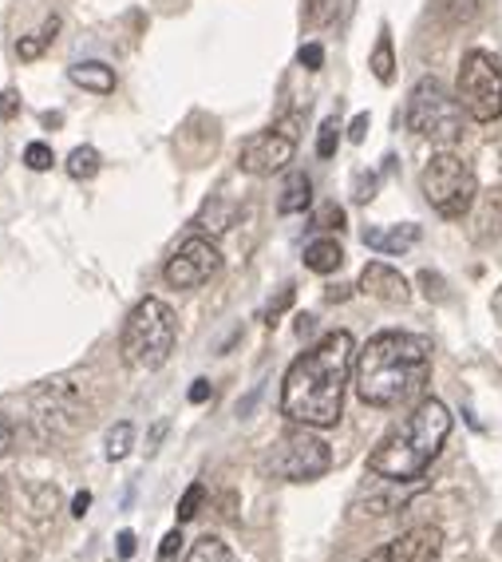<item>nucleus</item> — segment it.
Instances as JSON below:
<instances>
[{"mask_svg": "<svg viewBox=\"0 0 502 562\" xmlns=\"http://www.w3.org/2000/svg\"><path fill=\"white\" fill-rule=\"evenodd\" d=\"M356 341L349 329L324 333L289 364L282 381V416L305 428H332L344 412V392L356 369Z\"/></svg>", "mask_w": 502, "mask_h": 562, "instance_id": "1", "label": "nucleus"}, {"mask_svg": "<svg viewBox=\"0 0 502 562\" xmlns=\"http://www.w3.org/2000/svg\"><path fill=\"white\" fill-rule=\"evenodd\" d=\"M427 372H432L427 337L408 329H384L356 352L352 384L368 408H400L415 401V392H423Z\"/></svg>", "mask_w": 502, "mask_h": 562, "instance_id": "2", "label": "nucleus"}, {"mask_svg": "<svg viewBox=\"0 0 502 562\" xmlns=\"http://www.w3.org/2000/svg\"><path fill=\"white\" fill-rule=\"evenodd\" d=\"M452 408L435 396H423L403 420H396L388 432L380 436V443L368 456V472L376 480L392 483H415L435 460H440L443 443L452 436Z\"/></svg>", "mask_w": 502, "mask_h": 562, "instance_id": "3", "label": "nucleus"}, {"mask_svg": "<svg viewBox=\"0 0 502 562\" xmlns=\"http://www.w3.org/2000/svg\"><path fill=\"white\" fill-rule=\"evenodd\" d=\"M32 408V428L36 436L48 443L71 440L76 432H83L100 408V384L91 369H71L52 376V381L36 384L28 396Z\"/></svg>", "mask_w": 502, "mask_h": 562, "instance_id": "4", "label": "nucleus"}, {"mask_svg": "<svg viewBox=\"0 0 502 562\" xmlns=\"http://www.w3.org/2000/svg\"><path fill=\"white\" fill-rule=\"evenodd\" d=\"M174 341H179V322L174 310L159 297H142L119 333V357L123 364H132L139 372H155L171 361Z\"/></svg>", "mask_w": 502, "mask_h": 562, "instance_id": "5", "label": "nucleus"}, {"mask_svg": "<svg viewBox=\"0 0 502 562\" xmlns=\"http://www.w3.org/2000/svg\"><path fill=\"white\" fill-rule=\"evenodd\" d=\"M408 131L427 143L452 147L463 139V103L452 100L435 76H427L408 95Z\"/></svg>", "mask_w": 502, "mask_h": 562, "instance_id": "6", "label": "nucleus"}, {"mask_svg": "<svg viewBox=\"0 0 502 562\" xmlns=\"http://www.w3.org/2000/svg\"><path fill=\"white\" fill-rule=\"evenodd\" d=\"M420 187L423 199L432 202V211L443 214V218H463L475 206V194H479V179H475L471 162H463L452 151H440L427 159Z\"/></svg>", "mask_w": 502, "mask_h": 562, "instance_id": "7", "label": "nucleus"}, {"mask_svg": "<svg viewBox=\"0 0 502 562\" xmlns=\"http://www.w3.org/2000/svg\"><path fill=\"white\" fill-rule=\"evenodd\" d=\"M332 468V448L321 440V436L297 424L282 440L273 443V456H270V472L285 483H312L321 480L324 472Z\"/></svg>", "mask_w": 502, "mask_h": 562, "instance_id": "8", "label": "nucleus"}, {"mask_svg": "<svg viewBox=\"0 0 502 562\" xmlns=\"http://www.w3.org/2000/svg\"><path fill=\"white\" fill-rule=\"evenodd\" d=\"M459 103L479 123H494L502 115V68L491 52H467L459 64Z\"/></svg>", "mask_w": 502, "mask_h": 562, "instance_id": "9", "label": "nucleus"}, {"mask_svg": "<svg viewBox=\"0 0 502 562\" xmlns=\"http://www.w3.org/2000/svg\"><path fill=\"white\" fill-rule=\"evenodd\" d=\"M297 139H301V115H289V120L273 123L270 131H258L241 143L238 167L253 179H270V175L285 171L297 155Z\"/></svg>", "mask_w": 502, "mask_h": 562, "instance_id": "10", "label": "nucleus"}, {"mask_svg": "<svg viewBox=\"0 0 502 562\" xmlns=\"http://www.w3.org/2000/svg\"><path fill=\"white\" fill-rule=\"evenodd\" d=\"M218 270H221L218 246H214L206 234H194V238H186L179 250H174V258L167 261L162 278H167L171 290H198V285H206Z\"/></svg>", "mask_w": 502, "mask_h": 562, "instance_id": "11", "label": "nucleus"}, {"mask_svg": "<svg viewBox=\"0 0 502 562\" xmlns=\"http://www.w3.org/2000/svg\"><path fill=\"white\" fill-rule=\"evenodd\" d=\"M443 554V531L440 527H412L400 539L384 542L364 562H435Z\"/></svg>", "mask_w": 502, "mask_h": 562, "instance_id": "12", "label": "nucleus"}, {"mask_svg": "<svg viewBox=\"0 0 502 562\" xmlns=\"http://www.w3.org/2000/svg\"><path fill=\"white\" fill-rule=\"evenodd\" d=\"M361 290L376 302H388V305H403L412 297V285L403 278L396 266H384V261H368L361 273Z\"/></svg>", "mask_w": 502, "mask_h": 562, "instance_id": "13", "label": "nucleus"}, {"mask_svg": "<svg viewBox=\"0 0 502 562\" xmlns=\"http://www.w3.org/2000/svg\"><path fill=\"white\" fill-rule=\"evenodd\" d=\"M420 241V226L415 222H400V226H368L364 231V246L376 254H388V258H396V254H408Z\"/></svg>", "mask_w": 502, "mask_h": 562, "instance_id": "14", "label": "nucleus"}, {"mask_svg": "<svg viewBox=\"0 0 502 562\" xmlns=\"http://www.w3.org/2000/svg\"><path fill=\"white\" fill-rule=\"evenodd\" d=\"M71 83L83 91H95V95H111L115 91V68H107L103 60H80L71 64Z\"/></svg>", "mask_w": 502, "mask_h": 562, "instance_id": "15", "label": "nucleus"}, {"mask_svg": "<svg viewBox=\"0 0 502 562\" xmlns=\"http://www.w3.org/2000/svg\"><path fill=\"white\" fill-rule=\"evenodd\" d=\"M344 261V246L336 238H317L305 246V270L312 273H336Z\"/></svg>", "mask_w": 502, "mask_h": 562, "instance_id": "16", "label": "nucleus"}, {"mask_svg": "<svg viewBox=\"0 0 502 562\" xmlns=\"http://www.w3.org/2000/svg\"><path fill=\"white\" fill-rule=\"evenodd\" d=\"M312 202V179L305 171H289L282 187V199H277V214H301L309 211Z\"/></svg>", "mask_w": 502, "mask_h": 562, "instance_id": "17", "label": "nucleus"}, {"mask_svg": "<svg viewBox=\"0 0 502 562\" xmlns=\"http://www.w3.org/2000/svg\"><path fill=\"white\" fill-rule=\"evenodd\" d=\"M368 68L380 83L396 80V48H392V32H388V29H380V41H376V48H372Z\"/></svg>", "mask_w": 502, "mask_h": 562, "instance_id": "18", "label": "nucleus"}, {"mask_svg": "<svg viewBox=\"0 0 502 562\" xmlns=\"http://www.w3.org/2000/svg\"><path fill=\"white\" fill-rule=\"evenodd\" d=\"M56 32H60V16H48V21L41 24V32L21 36V44H16V56H21V60H36V56H41V52L56 41Z\"/></svg>", "mask_w": 502, "mask_h": 562, "instance_id": "19", "label": "nucleus"}, {"mask_svg": "<svg viewBox=\"0 0 502 562\" xmlns=\"http://www.w3.org/2000/svg\"><path fill=\"white\" fill-rule=\"evenodd\" d=\"M186 562H238V559H233V551L218 535H202L191 551H186Z\"/></svg>", "mask_w": 502, "mask_h": 562, "instance_id": "20", "label": "nucleus"}, {"mask_svg": "<svg viewBox=\"0 0 502 562\" xmlns=\"http://www.w3.org/2000/svg\"><path fill=\"white\" fill-rule=\"evenodd\" d=\"M100 167H103V159L95 147H76V151L68 155V175L76 182H91L100 175Z\"/></svg>", "mask_w": 502, "mask_h": 562, "instance_id": "21", "label": "nucleus"}, {"mask_svg": "<svg viewBox=\"0 0 502 562\" xmlns=\"http://www.w3.org/2000/svg\"><path fill=\"white\" fill-rule=\"evenodd\" d=\"M233 218H238V206H226V211H221V202L214 199V202H206V211L198 214V231L226 234L233 226Z\"/></svg>", "mask_w": 502, "mask_h": 562, "instance_id": "22", "label": "nucleus"}, {"mask_svg": "<svg viewBox=\"0 0 502 562\" xmlns=\"http://www.w3.org/2000/svg\"><path fill=\"white\" fill-rule=\"evenodd\" d=\"M103 448H107V460H127V456H132V448H135V428L127 420L111 424Z\"/></svg>", "mask_w": 502, "mask_h": 562, "instance_id": "23", "label": "nucleus"}, {"mask_svg": "<svg viewBox=\"0 0 502 562\" xmlns=\"http://www.w3.org/2000/svg\"><path fill=\"white\" fill-rule=\"evenodd\" d=\"M202 499H206V487H202V483H191V487H186V492H182V499H179V527L182 522H191L194 515L202 512Z\"/></svg>", "mask_w": 502, "mask_h": 562, "instance_id": "24", "label": "nucleus"}, {"mask_svg": "<svg viewBox=\"0 0 502 562\" xmlns=\"http://www.w3.org/2000/svg\"><path fill=\"white\" fill-rule=\"evenodd\" d=\"M336 143H341V123L329 115V120L321 123V135H317V155L332 159V155H336Z\"/></svg>", "mask_w": 502, "mask_h": 562, "instance_id": "25", "label": "nucleus"}, {"mask_svg": "<svg viewBox=\"0 0 502 562\" xmlns=\"http://www.w3.org/2000/svg\"><path fill=\"white\" fill-rule=\"evenodd\" d=\"M24 162H28V171H48L52 162H56V155H52L48 143H28L24 147Z\"/></svg>", "mask_w": 502, "mask_h": 562, "instance_id": "26", "label": "nucleus"}, {"mask_svg": "<svg viewBox=\"0 0 502 562\" xmlns=\"http://www.w3.org/2000/svg\"><path fill=\"white\" fill-rule=\"evenodd\" d=\"M182 542H186V539H182V531H179V527H174V531L159 542V562H179V554H182Z\"/></svg>", "mask_w": 502, "mask_h": 562, "instance_id": "27", "label": "nucleus"}, {"mask_svg": "<svg viewBox=\"0 0 502 562\" xmlns=\"http://www.w3.org/2000/svg\"><path fill=\"white\" fill-rule=\"evenodd\" d=\"M297 60H301V68H309V71H321L324 68V48L317 41L312 44H305L301 52H297Z\"/></svg>", "mask_w": 502, "mask_h": 562, "instance_id": "28", "label": "nucleus"}, {"mask_svg": "<svg viewBox=\"0 0 502 562\" xmlns=\"http://www.w3.org/2000/svg\"><path fill=\"white\" fill-rule=\"evenodd\" d=\"M317 226H329V231H344V211L329 202V206L321 211V218H317Z\"/></svg>", "mask_w": 502, "mask_h": 562, "instance_id": "29", "label": "nucleus"}, {"mask_svg": "<svg viewBox=\"0 0 502 562\" xmlns=\"http://www.w3.org/2000/svg\"><path fill=\"white\" fill-rule=\"evenodd\" d=\"M289 305H293V285H285V290H282V297H277V302H273L270 305V310H265V322H277V317H282V310H289Z\"/></svg>", "mask_w": 502, "mask_h": 562, "instance_id": "30", "label": "nucleus"}, {"mask_svg": "<svg viewBox=\"0 0 502 562\" xmlns=\"http://www.w3.org/2000/svg\"><path fill=\"white\" fill-rule=\"evenodd\" d=\"M376 194V175H356V202H372Z\"/></svg>", "mask_w": 502, "mask_h": 562, "instance_id": "31", "label": "nucleus"}, {"mask_svg": "<svg viewBox=\"0 0 502 562\" xmlns=\"http://www.w3.org/2000/svg\"><path fill=\"white\" fill-rule=\"evenodd\" d=\"M309 21H312V24H329V21H332V0H312Z\"/></svg>", "mask_w": 502, "mask_h": 562, "instance_id": "32", "label": "nucleus"}, {"mask_svg": "<svg viewBox=\"0 0 502 562\" xmlns=\"http://www.w3.org/2000/svg\"><path fill=\"white\" fill-rule=\"evenodd\" d=\"M16 111H21V95H16V91H4V95H0V120H12Z\"/></svg>", "mask_w": 502, "mask_h": 562, "instance_id": "33", "label": "nucleus"}, {"mask_svg": "<svg viewBox=\"0 0 502 562\" xmlns=\"http://www.w3.org/2000/svg\"><path fill=\"white\" fill-rule=\"evenodd\" d=\"M12 436H16V428H12V420L9 416H0V460L9 456V448H12Z\"/></svg>", "mask_w": 502, "mask_h": 562, "instance_id": "34", "label": "nucleus"}, {"mask_svg": "<svg viewBox=\"0 0 502 562\" xmlns=\"http://www.w3.org/2000/svg\"><path fill=\"white\" fill-rule=\"evenodd\" d=\"M115 542H119V547H115V554H119L123 562L135 559V531H119V539H115Z\"/></svg>", "mask_w": 502, "mask_h": 562, "instance_id": "35", "label": "nucleus"}, {"mask_svg": "<svg viewBox=\"0 0 502 562\" xmlns=\"http://www.w3.org/2000/svg\"><path fill=\"white\" fill-rule=\"evenodd\" d=\"M420 285H427V297H432V302H443V281L435 278L432 270H427V273H420Z\"/></svg>", "mask_w": 502, "mask_h": 562, "instance_id": "36", "label": "nucleus"}, {"mask_svg": "<svg viewBox=\"0 0 502 562\" xmlns=\"http://www.w3.org/2000/svg\"><path fill=\"white\" fill-rule=\"evenodd\" d=\"M364 135H368V111H361V115L352 120V127H349V139L352 143H364Z\"/></svg>", "mask_w": 502, "mask_h": 562, "instance_id": "37", "label": "nucleus"}, {"mask_svg": "<svg viewBox=\"0 0 502 562\" xmlns=\"http://www.w3.org/2000/svg\"><path fill=\"white\" fill-rule=\"evenodd\" d=\"M210 396H214L210 381H194V384H191V404H206Z\"/></svg>", "mask_w": 502, "mask_h": 562, "instance_id": "38", "label": "nucleus"}, {"mask_svg": "<svg viewBox=\"0 0 502 562\" xmlns=\"http://www.w3.org/2000/svg\"><path fill=\"white\" fill-rule=\"evenodd\" d=\"M88 507H91V492H80L76 499H71V515H76V519H83V515H88Z\"/></svg>", "mask_w": 502, "mask_h": 562, "instance_id": "39", "label": "nucleus"}, {"mask_svg": "<svg viewBox=\"0 0 502 562\" xmlns=\"http://www.w3.org/2000/svg\"><path fill=\"white\" fill-rule=\"evenodd\" d=\"M344 297H349V285H332L329 302H344Z\"/></svg>", "mask_w": 502, "mask_h": 562, "instance_id": "40", "label": "nucleus"}, {"mask_svg": "<svg viewBox=\"0 0 502 562\" xmlns=\"http://www.w3.org/2000/svg\"><path fill=\"white\" fill-rule=\"evenodd\" d=\"M60 123H64L60 111H48V115H44V127H60Z\"/></svg>", "mask_w": 502, "mask_h": 562, "instance_id": "41", "label": "nucleus"}, {"mask_svg": "<svg viewBox=\"0 0 502 562\" xmlns=\"http://www.w3.org/2000/svg\"><path fill=\"white\" fill-rule=\"evenodd\" d=\"M4 507H9V483L0 480V512H4Z\"/></svg>", "mask_w": 502, "mask_h": 562, "instance_id": "42", "label": "nucleus"}]
</instances>
